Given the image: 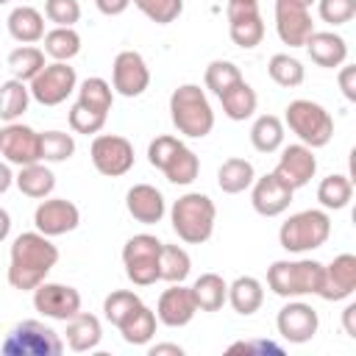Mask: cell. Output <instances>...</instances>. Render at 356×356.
<instances>
[{
    "label": "cell",
    "mask_w": 356,
    "mask_h": 356,
    "mask_svg": "<svg viewBox=\"0 0 356 356\" xmlns=\"http://www.w3.org/2000/svg\"><path fill=\"white\" fill-rule=\"evenodd\" d=\"M58 261V248L39 231H25L11 245L8 284L19 292H33Z\"/></svg>",
    "instance_id": "1"
},
{
    "label": "cell",
    "mask_w": 356,
    "mask_h": 356,
    "mask_svg": "<svg viewBox=\"0 0 356 356\" xmlns=\"http://www.w3.org/2000/svg\"><path fill=\"white\" fill-rule=\"evenodd\" d=\"M170 220H172V231L178 234V239H184L186 245H203L214 234L217 206L203 192H186L172 203Z\"/></svg>",
    "instance_id": "2"
},
{
    "label": "cell",
    "mask_w": 356,
    "mask_h": 356,
    "mask_svg": "<svg viewBox=\"0 0 356 356\" xmlns=\"http://www.w3.org/2000/svg\"><path fill=\"white\" fill-rule=\"evenodd\" d=\"M170 117H172L175 131L189 139H203L214 128L211 103L197 83H181L170 95Z\"/></svg>",
    "instance_id": "3"
},
{
    "label": "cell",
    "mask_w": 356,
    "mask_h": 356,
    "mask_svg": "<svg viewBox=\"0 0 356 356\" xmlns=\"http://www.w3.org/2000/svg\"><path fill=\"white\" fill-rule=\"evenodd\" d=\"M323 284V264L314 259H281L273 261L267 270V286L278 298H300V295H317Z\"/></svg>",
    "instance_id": "4"
},
{
    "label": "cell",
    "mask_w": 356,
    "mask_h": 356,
    "mask_svg": "<svg viewBox=\"0 0 356 356\" xmlns=\"http://www.w3.org/2000/svg\"><path fill=\"white\" fill-rule=\"evenodd\" d=\"M331 236V217L320 209H306L292 214L286 222H281L278 242L289 253H309L328 242Z\"/></svg>",
    "instance_id": "5"
},
{
    "label": "cell",
    "mask_w": 356,
    "mask_h": 356,
    "mask_svg": "<svg viewBox=\"0 0 356 356\" xmlns=\"http://www.w3.org/2000/svg\"><path fill=\"white\" fill-rule=\"evenodd\" d=\"M289 131L306 145V147H325L334 136V117L314 100H292L284 114Z\"/></svg>",
    "instance_id": "6"
},
{
    "label": "cell",
    "mask_w": 356,
    "mask_h": 356,
    "mask_svg": "<svg viewBox=\"0 0 356 356\" xmlns=\"http://www.w3.org/2000/svg\"><path fill=\"white\" fill-rule=\"evenodd\" d=\"M0 350L3 356H61L64 342L50 325L39 320H22L8 331Z\"/></svg>",
    "instance_id": "7"
},
{
    "label": "cell",
    "mask_w": 356,
    "mask_h": 356,
    "mask_svg": "<svg viewBox=\"0 0 356 356\" xmlns=\"http://www.w3.org/2000/svg\"><path fill=\"white\" fill-rule=\"evenodd\" d=\"M159 256H161V242L150 234H136L125 242L122 248V264L125 275L136 286H150L159 281Z\"/></svg>",
    "instance_id": "8"
},
{
    "label": "cell",
    "mask_w": 356,
    "mask_h": 356,
    "mask_svg": "<svg viewBox=\"0 0 356 356\" xmlns=\"http://www.w3.org/2000/svg\"><path fill=\"white\" fill-rule=\"evenodd\" d=\"M78 86V75H75V67H70L67 61H53V64H44L42 72L31 81V97L42 106H58L64 103Z\"/></svg>",
    "instance_id": "9"
},
{
    "label": "cell",
    "mask_w": 356,
    "mask_h": 356,
    "mask_svg": "<svg viewBox=\"0 0 356 356\" xmlns=\"http://www.w3.org/2000/svg\"><path fill=\"white\" fill-rule=\"evenodd\" d=\"M92 164L100 175L120 178L134 167V145L117 134H97L89 147Z\"/></svg>",
    "instance_id": "10"
},
{
    "label": "cell",
    "mask_w": 356,
    "mask_h": 356,
    "mask_svg": "<svg viewBox=\"0 0 356 356\" xmlns=\"http://www.w3.org/2000/svg\"><path fill=\"white\" fill-rule=\"evenodd\" d=\"M228 33L234 39V44L250 50L256 44H261L264 39V22L259 14V3L256 0H228Z\"/></svg>",
    "instance_id": "11"
},
{
    "label": "cell",
    "mask_w": 356,
    "mask_h": 356,
    "mask_svg": "<svg viewBox=\"0 0 356 356\" xmlns=\"http://www.w3.org/2000/svg\"><path fill=\"white\" fill-rule=\"evenodd\" d=\"M33 306L36 312H42L50 320H70L81 312V292L75 286L67 284H56V281H42L33 289Z\"/></svg>",
    "instance_id": "12"
},
{
    "label": "cell",
    "mask_w": 356,
    "mask_h": 356,
    "mask_svg": "<svg viewBox=\"0 0 356 356\" xmlns=\"http://www.w3.org/2000/svg\"><path fill=\"white\" fill-rule=\"evenodd\" d=\"M111 86L122 97H139L150 86V70L136 50H122L111 64Z\"/></svg>",
    "instance_id": "13"
},
{
    "label": "cell",
    "mask_w": 356,
    "mask_h": 356,
    "mask_svg": "<svg viewBox=\"0 0 356 356\" xmlns=\"http://www.w3.org/2000/svg\"><path fill=\"white\" fill-rule=\"evenodd\" d=\"M275 31L284 44L303 47L306 39L314 33L309 6H303L298 0H275Z\"/></svg>",
    "instance_id": "14"
},
{
    "label": "cell",
    "mask_w": 356,
    "mask_h": 356,
    "mask_svg": "<svg viewBox=\"0 0 356 356\" xmlns=\"http://www.w3.org/2000/svg\"><path fill=\"white\" fill-rule=\"evenodd\" d=\"M81 222V211L67 197H44L33 211V225L44 236H61L75 231Z\"/></svg>",
    "instance_id": "15"
},
{
    "label": "cell",
    "mask_w": 356,
    "mask_h": 356,
    "mask_svg": "<svg viewBox=\"0 0 356 356\" xmlns=\"http://www.w3.org/2000/svg\"><path fill=\"white\" fill-rule=\"evenodd\" d=\"M0 153L6 156L8 164H33L42 161L39 153V134L31 125L22 122H8L6 128H0Z\"/></svg>",
    "instance_id": "16"
},
{
    "label": "cell",
    "mask_w": 356,
    "mask_h": 356,
    "mask_svg": "<svg viewBox=\"0 0 356 356\" xmlns=\"http://www.w3.org/2000/svg\"><path fill=\"white\" fill-rule=\"evenodd\" d=\"M275 325H278V334H281L286 342L303 345V342H309V339L317 334L320 317H317V312H314L309 303H303V300H289V303L278 312Z\"/></svg>",
    "instance_id": "17"
},
{
    "label": "cell",
    "mask_w": 356,
    "mask_h": 356,
    "mask_svg": "<svg viewBox=\"0 0 356 356\" xmlns=\"http://www.w3.org/2000/svg\"><path fill=\"white\" fill-rule=\"evenodd\" d=\"M356 289V256L353 253H339L328 264H323V284H320V298L323 300H345Z\"/></svg>",
    "instance_id": "18"
},
{
    "label": "cell",
    "mask_w": 356,
    "mask_h": 356,
    "mask_svg": "<svg viewBox=\"0 0 356 356\" xmlns=\"http://www.w3.org/2000/svg\"><path fill=\"white\" fill-rule=\"evenodd\" d=\"M273 172H275L284 184H289L292 189L306 186V184L314 178V172H317L314 150L306 147L303 142H298V145H286V147L281 150V159H278V164H275Z\"/></svg>",
    "instance_id": "19"
},
{
    "label": "cell",
    "mask_w": 356,
    "mask_h": 356,
    "mask_svg": "<svg viewBox=\"0 0 356 356\" xmlns=\"http://www.w3.org/2000/svg\"><path fill=\"white\" fill-rule=\"evenodd\" d=\"M253 192H250V203L261 217H278L289 209L292 203V186L284 184L275 172H267L261 178H253Z\"/></svg>",
    "instance_id": "20"
},
{
    "label": "cell",
    "mask_w": 356,
    "mask_h": 356,
    "mask_svg": "<svg viewBox=\"0 0 356 356\" xmlns=\"http://www.w3.org/2000/svg\"><path fill=\"white\" fill-rule=\"evenodd\" d=\"M195 314H197V303H195L192 286H184V284H172L170 289H164L156 303L159 323H164L170 328H181V325L192 323Z\"/></svg>",
    "instance_id": "21"
},
{
    "label": "cell",
    "mask_w": 356,
    "mask_h": 356,
    "mask_svg": "<svg viewBox=\"0 0 356 356\" xmlns=\"http://www.w3.org/2000/svg\"><path fill=\"white\" fill-rule=\"evenodd\" d=\"M125 209H128V214H131L136 222H142V225H156V222H161V217H164V211H167L164 195H161L156 186H150V184H134V186L128 189V195H125Z\"/></svg>",
    "instance_id": "22"
},
{
    "label": "cell",
    "mask_w": 356,
    "mask_h": 356,
    "mask_svg": "<svg viewBox=\"0 0 356 356\" xmlns=\"http://www.w3.org/2000/svg\"><path fill=\"white\" fill-rule=\"evenodd\" d=\"M309 50V58L317 64V67H325V70H334V67H342L345 58H348V44L339 33L334 31H314L306 44Z\"/></svg>",
    "instance_id": "23"
},
{
    "label": "cell",
    "mask_w": 356,
    "mask_h": 356,
    "mask_svg": "<svg viewBox=\"0 0 356 356\" xmlns=\"http://www.w3.org/2000/svg\"><path fill=\"white\" fill-rule=\"evenodd\" d=\"M67 345L70 350L75 353H86V350H95L103 339V328H100V320L95 314H86V312H78L75 317L67 320Z\"/></svg>",
    "instance_id": "24"
},
{
    "label": "cell",
    "mask_w": 356,
    "mask_h": 356,
    "mask_svg": "<svg viewBox=\"0 0 356 356\" xmlns=\"http://www.w3.org/2000/svg\"><path fill=\"white\" fill-rule=\"evenodd\" d=\"M14 184L17 189L25 195V197H33V200H44L53 189H56V175L50 167H44L42 161H33V164H22L19 172L14 175Z\"/></svg>",
    "instance_id": "25"
},
{
    "label": "cell",
    "mask_w": 356,
    "mask_h": 356,
    "mask_svg": "<svg viewBox=\"0 0 356 356\" xmlns=\"http://www.w3.org/2000/svg\"><path fill=\"white\" fill-rule=\"evenodd\" d=\"M8 33L11 39L22 42V44H33V42H42L44 36V17L33 8V6H17L11 14H8Z\"/></svg>",
    "instance_id": "26"
},
{
    "label": "cell",
    "mask_w": 356,
    "mask_h": 356,
    "mask_svg": "<svg viewBox=\"0 0 356 356\" xmlns=\"http://www.w3.org/2000/svg\"><path fill=\"white\" fill-rule=\"evenodd\" d=\"M220 103H222V114H225L228 120L242 122V120L253 117V111H256V106H259V97H256L253 86L242 78L239 83H234L231 89H225V92L220 95Z\"/></svg>",
    "instance_id": "27"
},
{
    "label": "cell",
    "mask_w": 356,
    "mask_h": 356,
    "mask_svg": "<svg viewBox=\"0 0 356 356\" xmlns=\"http://www.w3.org/2000/svg\"><path fill=\"white\" fill-rule=\"evenodd\" d=\"M228 303L234 306V312L239 314H253L261 309L264 303V286L259 278L253 275H239L234 284H228Z\"/></svg>",
    "instance_id": "28"
},
{
    "label": "cell",
    "mask_w": 356,
    "mask_h": 356,
    "mask_svg": "<svg viewBox=\"0 0 356 356\" xmlns=\"http://www.w3.org/2000/svg\"><path fill=\"white\" fill-rule=\"evenodd\" d=\"M253 178H256L253 164H250L248 159H239V156L225 159V161L220 164V170H217V184H220V189H222L225 195H239V192H245V189L253 184Z\"/></svg>",
    "instance_id": "29"
},
{
    "label": "cell",
    "mask_w": 356,
    "mask_h": 356,
    "mask_svg": "<svg viewBox=\"0 0 356 356\" xmlns=\"http://www.w3.org/2000/svg\"><path fill=\"white\" fill-rule=\"evenodd\" d=\"M192 295H195V303L200 312H220L222 303L228 300V284L217 273H203L192 284Z\"/></svg>",
    "instance_id": "30"
},
{
    "label": "cell",
    "mask_w": 356,
    "mask_h": 356,
    "mask_svg": "<svg viewBox=\"0 0 356 356\" xmlns=\"http://www.w3.org/2000/svg\"><path fill=\"white\" fill-rule=\"evenodd\" d=\"M31 103V89L25 86V81H3L0 83V120L6 122H17Z\"/></svg>",
    "instance_id": "31"
},
{
    "label": "cell",
    "mask_w": 356,
    "mask_h": 356,
    "mask_svg": "<svg viewBox=\"0 0 356 356\" xmlns=\"http://www.w3.org/2000/svg\"><path fill=\"white\" fill-rule=\"evenodd\" d=\"M192 270V259L181 245H164L161 242V256H159V278L170 284H184Z\"/></svg>",
    "instance_id": "32"
},
{
    "label": "cell",
    "mask_w": 356,
    "mask_h": 356,
    "mask_svg": "<svg viewBox=\"0 0 356 356\" xmlns=\"http://www.w3.org/2000/svg\"><path fill=\"white\" fill-rule=\"evenodd\" d=\"M156 323H159L156 312L142 303V306L120 325V334H122V339H125L128 345H147V342L153 339V334H156Z\"/></svg>",
    "instance_id": "33"
},
{
    "label": "cell",
    "mask_w": 356,
    "mask_h": 356,
    "mask_svg": "<svg viewBox=\"0 0 356 356\" xmlns=\"http://www.w3.org/2000/svg\"><path fill=\"white\" fill-rule=\"evenodd\" d=\"M44 42V53L53 58V61H70L81 53V36L75 28H53L42 36Z\"/></svg>",
    "instance_id": "34"
},
{
    "label": "cell",
    "mask_w": 356,
    "mask_h": 356,
    "mask_svg": "<svg viewBox=\"0 0 356 356\" xmlns=\"http://www.w3.org/2000/svg\"><path fill=\"white\" fill-rule=\"evenodd\" d=\"M250 142L259 153H275L284 145V122L275 114H261L250 128Z\"/></svg>",
    "instance_id": "35"
},
{
    "label": "cell",
    "mask_w": 356,
    "mask_h": 356,
    "mask_svg": "<svg viewBox=\"0 0 356 356\" xmlns=\"http://www.w3.org/2000/svg\"><path fill=\"white\" fill-rule=\"evenodd\" d=\"M350 197H353V184L348 175H339V172L325 175L317 186V200L323 209H334V211L345 209L350 203Z\"/></svg>",
    "instance_id": "36"
},
{
    "label": "cell",
    "mask_w": 356,
    "mask_h": 356,
    "mask_svg": "<svg viewBox=\"0 0 356 356\" xmlns=\"http://www.w3.org/2000/svg\"><path fill=\"white\" fill-rule=\"evenodd\" d=\"M44 67V50L33 44H22L8 53V70L17 81H33Z\"/></svg>",
    "instance_id": "37"
},
{
    "label": "cell",
    "mask_w": 356,
    "mask_h": 356,
    "mask_svg": "<svg viewBox=\"0 0 356 356\" xmlns=\"http://www.w3.org/2000/svg\"><path fill=\"white\" fill-rule=\"evenodd\" d=\"M267 72H270V78H273L278 86H284V89L300 86L303 78H306L303 64H300L298 58H292L289 53H275V56L270 58V64H267Z\"/></svg>",
    "instance_id": "38"
},
{
    "label": "cell",
    "mask_w": 356,
    "mask_h": 356,
    "mask_svg": "<svg viewBox=\"0 0 356 356\" xmlns=\"http://www.w3.org/2000/svg\"><path fill=\"white\" fill-rule=\"evenodd\" d=\"M78 103H83V106H89L100 114H108L111 103H114V89L103 78H86L78 86Z\"/></svg>",
    "instance_id": "39"
},
{
    "label": "cell",
    "mask_w": 356,
    "mask_h": 356,
    "mask_svg": "<svg viewBox=\"0 0 356 356\" xmlns=\"http://www.w3.org/2000/svg\"><path fill=\"white\" fill-rule=\"evenodd\" d=\"M161 172L167 175L170 184H181V186H186V184H192V181L197 178V172H200V161H197L195 150H189L186 145H181L178 153L170 159V164H167Z\"/></svg>",
    "instance_id": "40"
},
{
    "label": "cell",
    "mask_w": 356,
    "mask_h": 356,
    "mask_svg": "<svg viewBox=\"0 0 356 356\" xmlns=\"http://www.w3.org/2000/svg\"><path fill=\"white\" fill-rule=\"evenodd\" d=\"M139 306H142V298H139L136 292H131V289H117V292H111V295L103 300V314H106V320H108L111 325L120 328Z\"/></svg>",
    "instance_id": "41"
},
{
    "label": "cell",
    "mask_w": 356,
    "mask_h": 356,
    "mask_svg": "<svg viewBox=\"0 0 356 356\" xmlns=\"http://www.w3.org/2000/svg\"><path fill=\"white\" fill-rule=\"evenodd\" d=\"M39 153H42V161H67L72 159L75 153V139L72 134H64V131H44L39 134Z\"/></svg>",
    "instance_id": "42"
},
{
    "label": "cell",
    "mask_w": 356,
    "mask_h": 356,
    "mask_svg": "<svg viewBox=\"0 0 356 356\" xmlns=\"http://www.w3.org/2000/svg\"><path fill=\"white\" fill-rule=\"evenodd\" d=\"M203 81H206V89H209V92H214V95L220 97L225 89H231L234 83H239V81H242V72H239V67H236L234 61L217 58V61H211V64L206 67Z\"/></svg>",
    "instance_id": "43"
},
{
    "label": "cell",
    "mask_w": 356,
    "mask_h": 356,
    "mask_svg": "<svg viewBox=\"0 0 356 356\" xmlns=\"http://www.w3.org/2000/svg\"><path fill=\"white\" fill-rule=\"evenodd\" d=\"M131 3L156 25H170L184 11V0H131Z\"/></svg>",
    "instance_id": "44"
},
{
    "label": "cell",
    "mask_w": 356,
    "mask_h": 356,
    "mask_svg": "<svg viewBox=\"0 0 356 356\" xmlns=\"http://www.w3.org/2000/svg\"><path fill=\"white\" fill-rule=\"evenodd\" d=\"M106 117L108 114H100V111H95V108L83 106V103H75L70 108V128L75 134H86V136L89 134H100L103 125H106Z\"/></svg>",
    "instance_id": "45"
},
{
    "label": "cell",
    "mask_w": 356,
    "mask_h": 356,
    "mask_svg": "<svg viewBox=\"0 0 356 356\" xmlns=\"http://www.w3.org/2000/svg\"><path fill=\"white\" fill-rule=\"evenodd\" d=\"M44 17L50 22H56L58 28H72L81 19V3L78 0H47Z\"/></svg>",
    "instance_id": "46"
},
{
    "label": "cell",
    "mask_w": 356,
    "mask_h": 356,
    "mask_svg": "<svg viewBox=\"0 0 356 356\" xmlns=\"http://www.w3.org/2000/svg\"><path fill=\"white\" fill-rule=\"evenodd\" d=\"M320 19L328 25H345L356 17V0H317Z\"/></svg>",
    "instance_id": "47"
},
{
    "label": "cell",
    "mask_w": 356,
    "mask_h": 356,
    "mask_svg": "<svg viewBox=\"0 0 356 356\" xmlns=\"http://www.w3.org/2000/svg\"><path fill=\"white\" fill-rule=\"evenodd\" d=\"M181 145H184V142H181V139H175V136H170V134L156 136V139L147 145V161H150V167L164 170V167L170 164V159L178 153V147H181Z\"/></svg>",
    "instance_id": "48"
},
{
    "label": "cell",
    "mask_w": 356,
    "mask_h": 356,
    "mask_svg": "<svg viewBox=\"0 0 356 356\" xmlns=\"http://www.w3.org/2000/svg\"><path fill=\"white\" fill-rule=\"evenodd\" d=\"M228 350H231V353H236V350H242V353H275V356L284 353L281 345L267 342V339H245V342H234Z\"/></svg>",
    "instance_id": "49"
},
{
    "label": "cell",
    "mask_w": 356,
    "mask_h": 356,
    "mask_svg": "<svg viewBox=\"0 0 356 356\" xmlns=\"http://www.w3.org/2000/svg\"><path fill=\"white\" fill-rule=\"evenodd\" d=\"M339 89H342V95L353 103L356 100V67L353 64H345L342 70H339Z\"/></svg>",
    "instance_id": "50"
},
{
    "label": "cell",
    "mask_w": 356,
    "mask_h": 356,
    "mask_svg": "<svg viewBox=\"0 0 356 356\" xmlns=\"http://www.w3.org/2000/svg\"><path fill=\"white\" fill-rule=\"evenodd\" d=\"M95 6H97V11L106 14V17H120V14L131 6V0H95Z\"/></svg>",
    "instance_id": "51"
},
{
    "label": "cell",
    "mask_w": 356,
    "mask_h": 356,
    "mask_svg": "<svg viewBox=\"0 0 356 356\" xmlns=\"http://www.w3.org/2000/svg\"><path fill=\"white\" fill-rule=\"evenodd\" d=\"M342 325L348 337H356V303H348L342 312Z\"/></svg>",
    "instance_id": "52"
},
{
    "label": "cell",
    "mask_w": 356,
    "mask_h": 356,
    "mask_svg": "<svg viewBox=\"0 0 356 356\" xmlns=\"http://www.w3.org/2000/svg\"><path fill=\"white\" fill-rule=\"evenodd\" d=\"M11 184H14V172H11V167H8L6 161H0V195L8 192Z\"/></svg>",
    "instance_id": "53"
},
{
    "label": "cell",
    "mask_w": 356,
    "mask_h": 356,
    "mask_svg": "<svg viewBox=\"0 0 356 356\" xmlns=\"http://www.w3.org/2000/svg\"><path fill=\"white\" fill-rule=\"evenodd\" d=\"M161 353L181 356V353H184V348H181V345H170V342H161V345H153V348H150V356H161Z\"/></svg>",
    "instance_id": "54"
},
{
    "label": "cell",
    "mask_w": 356,
    "mask_h": 356,
    "mask_svg": "<svg viewBox=\"0 0 356 356\" xmlns=\"http://www.w3.org/2000/svg\"><path fill=\"white\" fill-rule=\"evenodd\" d=\"M11 234V214L6 209H0V242Z\"/></svg>",
    "instance_id": "55"
},
{
    "label": "cell",
    "mask_w": 356,
    "mask_h": 356,
    "mask_svg": "<svg viewBox=\"0 0 356 356\" xmlns=\"http://www.w3.org/2000/svg\"><path fill=\"white\" fill-rule=\"evenodd\" d=\"M298 3H303V6H312V3H314V0H298Z\"/></svg>",
    "instance_id": "56"
},
{
    "label": "cell",
    "mask_w": 356,
    "mask_h": 356,
    "mask_svg": "<svg viewBox=\"0 0 356 356\" xmlns=\"http://www.w3.org/2000/svg\"><path fill=\"white\" fill-rule=\"evenodd\" d=\"M3 3H8V0H0V6H3Z\"/></svg>",
    "instance_id": "57"
}]
</instances>
